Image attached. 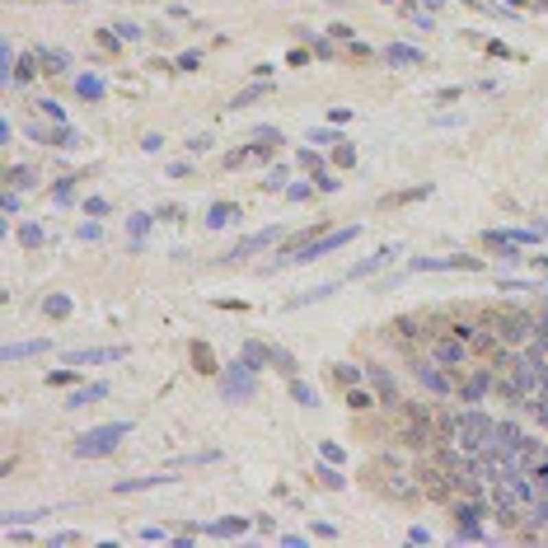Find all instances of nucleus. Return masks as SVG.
Returning <instances> with one entry per match:
<instances>
[{"label": "nucleus", "instance_id": "c756f323", "mask_svg": "<svg viewBox=\"0 0 548 548\" xmlns=\"http://www.w3.org/2000/svg\"><path fill=\"white\" fill-rule=\"evenodd\" d=\"M43 310L52 314V319H66V314H71V300H66V295H47V300H43Z\"/></svg>", "mask_w": 548, "mask_h": 548}, {"label": "nucleus", "instance_id": "6e6552de", "mask_svg": "<svg viewBox=\"0 0 548 548\" xmlns=\"http://www.w3.org/2000/svg\"><path fill=\"white\" fill-rule=\"evenodd\" d=\"M492 380H496V370L492 365H483V370H473V375H459V403H483L488 393H492Z\"/></svg>", "mask_w": 548, "mask_h": 548}, {"label": "nucleus", "instance_id": "bb28decb", "mask_svg": "<svg viewBox=\"0 0 548 548\" xmlns=\"http://www.w3.org/2000/svg\"><path fill=\"white\" fill-rule=\"evenodd\" d=\"M272 365H277L286 380H295V370H300V365H295V356H290V352H282V347H272Z\"/></svg>", "mask_w": 548, "mask_h": 548}, {"label": "nucleus", "instance_id": "37998d69", "mask_svg": "<svg viewBox=\"0 0 548 548\" xmlns=\"http://www.w3.org/2000/svg\"><path fill=\"white\" fill-rule=\"evenodd\" d=\"M450 333H459V338L469 342V338H473V333H478V328H473V323H464V319H455V323H450Z\"/></svg>", "mask_w": 548, "mask_h": 548}, {"label": "nucleus", "instance_id": "f8f14e48", "mask_svg": "<svg viewBox=\"0 0 548 548\" xmlns=\"http://www.w3.org/2000/svg\"><path fill=\"white\" fill-rule=\"evenodd\" d=\"M370 380H375V389H380V398H385L389 408H398V403H403V398H398V385H393L389 370H380V365H375V370H370Z\"/></svg>", "mask_w": 548, "mask_h": 548}, {"label": "nucleus", "instance_id": "412c9836", "mask_svg": "<svg viewBox=\"0 0 548 548\" xmlns=\"http://www.w3.org/2000/svg\"><path fill=\"white\" fill-rule=\"evenodd\" d=\"M393 258V249H380V253H375V258H365V262H356V267H352V272H347V277H370V272H375V267H385V262Z\"/></svg>", "mask_w": 548, "mask_h": 548}, {"label": "nucleus", "instance_id": "0eeeda50", "mask_svg": "<svg viewBox=\"0 0 548 548\" xmlns=\"http://www.w3.org/2000/svg\"><path fill=\"white\" fill-rule=\"evenodd\" d=\"M220 389H225V398H235V403H244V398H253V365L249 361H235L225 375H220Z\"/></svg>", "mask_w": 548, "mask_h": 548}, {"label": "nucleus", "instance_id": "dca6fc26", "mask_svg": "<svg viewBox=\"0 0 548 548\" xmlns=\"http://www.w3.org/2000/svg\"><path fill=\"white\" fill-rule=\"evenodd\" d=\"M521 441H525V431L516 422H496V450H516Z\"/></svg>", "mask_w": 548, "mask_h": 548}, {"label": "nucleus", "instance_id": "09e8293b", "mask_svg": "<svg viewBox=\"0 0 548 548\" xmlns=\"http://www.w3.org/2000/svg\"><path fill=\"white\" fill-rule=\"evenodd\" d=\"M534 267H544V272H548V258H534Z\"/></svg>", "mask_w": 548, "mask_h": 548}, {"label": "nucleus", "instance_id": "c9c22d12", "mask_svg": "<svg viewBox=\"0 0 548 548\" xmlns=\"http://www.w3.org/2000/svg\"><path fill=\"white\" fill-rule=\"evenodd\" d=\"M38 113H43V117H52V122H66V117H61V108H56V99H38Z\"/></svg>", "mask_w": 548, "mask_h": 548}, {"label": "nucleus", "instance_id": "423d86ee", "mask_svg": "<svg viewBox=\"0 0 548 548\" xmlns=\"http://www.w3.org/2000/svg\"><path fill=\"white\" fill-rule=\"evenodd\" d=\"M413 380H418L422 389H431V393H441V398H450V393L459 389V380L445 370V365H436V361H413Z\"/></svg>", "mask_w": 548, "mask_h": 548}, {"label": "nucleus", "instance_id": "4468645a", "mask_svg": "<svg viewBox=\"0 0 548 548\" xmlns=\"http://www.w3.org/2000/svg\"><path fill=\"white\" fill-rule=\"evenodd\" d=\"M159 483H174V478H164V473H150V478H122L113 492H146V488H159Z\"/></svg>", "mask_w": 548, "mask_h": 548}, {"label": "nucleus", "instance_id": "4c0bfd02", "mask_svg": "<svg viewBox=\"0 0 548 548\" xmlns=\"http://www.w3.org/2000/svg\"><path fill=\"white\" fill-rule=\"evenodd\" d=\"M319 478H323L328 488H342V483H347V478H342L338 469H328V464H319Z\"/></svg>", "mask_w": 548, "mask_h": 548}, {"label": "nucleus", "instance_id": "a19ab883", "mask_svg": "<svg viewBox=\"0 0 548 548\" xmlns=\"http://www.w3.org/2000/svg\"><path fill=\"white\" fill-rule=\"evenodd\" d=\"M310 141H314V146H338L342 136H338V131H314Z\"/></svg>", "mask_w": 548, "mask_h": 548}, {"label": "nucleus", "instance_id": "72a5a7b5", "mask_svg": "<svg viewBox=\"0 0 548 548\" xmlns=\"http://www.w3.org/2000/svg\"><path fill=\"white\" fill-rule=\"evenodd\" d=\"M47 511H10L5 516V525H33V521H43Z\"/></svg>", "mask_w": 548, "mask_h": 548}, {"label": "nucleus", "instance_id": "aec40b11", "mask_svg": "<svg viewBox=\"0 0 548 548\" xmlns=\"http://www.w3.org/2000/svg\"><path fill=\"white\" fill-rule=\"evenodd\" d=\"M38 61H43L47 76H61V71H66V52H56V47H38Z\"/></svg>", "mask_w": 548, "mask_h": 548}, {"label": "nucleus", "instance_id": "7ed1b4c3", "mask_svg": "<svg viewBox=\"0 0 548 548\" xmlns=\"http://www.w3.org/2000/svg\"><path fill=\"white\" fill-rule=\"evenodd\" d=\"M469 356H473V347H469L464 338H459V333H441V338L431 342V361H436V365H445V370H450L455 380H459V375L469 370Z\"/></svg>", "mask_w": 548, "mask_h": 548}, {"label": "nucleus", "instance_id": "49530a36", "mask_svg": "<svg viewBox=\"0 0 548 548\" xmlns=\"http://www.w3.org/2000/svg\"><path fill=\"white\" fill-rule=\"evenodd\" d=\"M150 230V216H131V235H146Z\"/></svg>", "mask_w": 548, "mask_h": 548}, {"label": "nucleus", "instance_id": "f704fd0d", "mask_svg": "<svg viewBox=\"0 0 548 548\" xmlns=\"http://www.w3.org/2000/svg\"><path fill=\"white\" fill-rule=\"evenodd\" d=\"M76 375H80V365H71V370H52L47 385H76Z\"/></svg>", "mask_w": 548, "mask_h": 548}, {"label": "nucleus", "instance_id": "473e14b6", "mask_svg": "<svg viewBox=\"0 0 548 548\" xmlns=\"http://www.w3.org/2000/svg\"><path fill=\"white\" fill-rule=\"evenodd\" d=\"M333 375H338L342 385H356V380H361V365H347V361H338V365H333Z\"/></svg>", "mask_w": 548, "mask_h": 548}, {"label": "nucleus", "instance_id": "f3484780", "mask_svg": "<svg viewBox=\"0 0 548 548\" xmlns=\"http://www.w3.org/2000/svg\"><path fill=\"white\" fill-rule=\"evenodd\" d=\"M47 342H10L5 347V361H24V356H43Z\"/></svg>", "mask_w": 548, "mask_h": 548}, {"label": "nucleus", "instance_id": "58836bf2", "mask_svg": "<svg viewBox=\"0 0 548 548\" xmlns=\"http://www.w3.org/2000/svg\"><path fill=\"white\" fill-rule=\"evenodd\" d=\"M202 66V52H183L179 56V71H197Z\"/></svg>", "mask_w": 548, "mask_h": 548}, {"label": "nucleus", "instance_id": "cd10ccee", "mask_svg": "<svg viewBox=\"0 0 548 548\" xmlns=\"http://www.w3.org/2000/svg\"><path fill=\"white\" fill-rule=\"evenodd\" d=\"M76 89L84 94V99H104V80H99V76H80Z\"/></svg>", "mask_w": 548, "mask_h": 548}, {"label": "nucleus", "instance_id": "f03ea898", "mask_svg": "<svg viewBox=\"0 0 548 548\" xmlns=\"http://www.w3.org/2000/svg\"><path fill=\"white\" fill-rule=\"evenodd\" d=\"M131 431V422H108V426H94V431H84V436H76V455L80 459H99V455H113L117 445H122V436Z\"/></svg>", "mask_w": 548, "mask_h": 548}, {"label": "nucleus", "instance_id": "f257e3e1", "mask_svg": "<svg viewBox=\"0 0 548 548\" xmlns=\"http://www.w3.org/2000/svg\"><path fill=\"white\" fill-rule=\"evenodd\" d=\"M398 441L408 450H431L436 445V418L422 408V403H398Z\"/></svg>", "mask_w": 548, "mask_h": 548}, {"label": "nucleus", "instance_id": "c85d7f7f", "mask_svg": "<svg viewBox=\"0 0 548 548\" xmlns=\"http://www.w3.org/2000/svg\"><path fill=\"white\" fill-rule=\"evenodd\" d=\"M19 244H24V249H38V244H43V225H38V220H28L24 230H19Z\"/></svg>", "mask_w": 548, "mask_h": 548}, {"label": "nucleus", "instance_id": "1a4fd4ad", "mask_svg": "<svg viewBox=\"0 0 548 548\" xmlns=\"http://www.w3.org/2000/svg\"><path fill=\"white\" fill-rule=\"evenodd\" d=\"M127 347H89V352H66V365H104V361H122Z\"/></svg>", "mask_w": 548, "mask_h": 548}, {"label": "nucleus", "instance_id": "a18cd8bd", "mask_svg": "<svg viewBox=\"0 0 548 548\" xmlns=\"http://www.w3.org/2000/svg\"><path fill=\"white\" fill-rule=\"evenodd\" d=\"M282 183H286V169H272V174L262 179V187H282Z\"/></svg>", "mask_w": 548, "mask_h": 548}, {"label": "nucleus", "instance_id": "a211bd4d", "mask_svg": "<svg viewBox=\"0 0 548 548\" xmlns=\"http://www.w3.org/2000/svg\"><path fill=\"white\" fill-rule=\"evenodd\" d=\"M262 94H272V84H267V80H258V84H249V89H239V94L230 99V104H235V108H249V104H258Z\"/></svg>", "mask_w": 548, "mask_h": 548}, {"label": "nucleus", "instance_id": "5701e85b", "mask_svg": "<svg viewBox=\"0 0 548 548\" xmlns=\"http://www.w3.org/2000/svg\"><path fill=\"white\" fill-rule=\"evenodd\" d=\"M192 361H197V370H207V375H216L220 365H216V356H211L207 342H192Z\"/></svg>", "mask_w": 548, "mask_h": 548}, {"label": "nucleus", "instance_id": "ea45409f", "mask_svg": "<svg viewBox=\"0 0 548 548\" xmlns=\"http://www.w3.org/2000/svg\"><path fill=\"white\" fill-rule=\"evenodd\" d=\"M84 216H108V202L104 197H89V202H84Z\"/></svg>", "mask_w": 548, "mask_h": 548}, {"label": "nucleus", "instance_id": "e433bc0d", "mask_svg": "<svg viewBox=\"0 0 548 548\" xmlns=\"http://www.w3.org/2000/svg\"><path fill=\"white\" fill-rule=\"evenodd\" d=\"M244 525H249V521H239V516H235V521H220V525H211V534H239Z\"/></svg>", "mask_w": 548, "mask_h": 548}, {"label": "nucleus", "instance_id": "2f4dec72", "mask_svg": "<svg viewBox=\"0 0 548 548\" xmlns=\"http://www.w3.org/2000/svg\"><path fill=\"white\" fill-rule=\"evenodd\" d=\"M426 192H431L426 183H422V187H408V192H393V197H389V207H403V202H418V197H426Z\"/></svg>", "mask_w": 548, "mask_h": 548}, {"label": "nucleus", "instance_id": "393cba45", "mask_svg": "<svg viewBox=\"0 0 548 548\" xmlns=\"http://www.w3.org/2000/svg\"><path fill=\"white\" fill-rule=\"evenodd\" d=\"M38 71H43V61H38V52H33V56H24V61H19V71H14V80H10V84H28Z\"/></svg>", "mask_w": 548, "mask_h": 548}, {"label": "nucleus", "instance_id": "6ab92c4d", "mask_svg": "<svg viewBox=\"0 0 548 548\" xmlns=\"http://www.w3.org/2000/svg\"><path fill=\"white\" fill-rule=\"evenodd\" d=\"M230 220H239V207H230V202H216L207 216V225L211 230H220V225H230Z\"/></svg>", "mask_w": 548, "mask_h": 548}, {"label": "nucleus", "instance_id": "ddd939ff", "mask_svg": "<svg viewBox=\"0 0 548 548\" xmlns=\"http://www.w3.org/2000/svg\"><path fill=\"white\" fill-rule=\"evenodd\" d=\"M272 239H277V230H258V235L239 239L235 249H230V258H244V253H253V249H262V244H272Z\"/></svg>", "mask_w": 548, "mask_h": 548}, {"label": "nucleus", "instance_id": "4be33fe9", "mask_svg": "<svg viewBox=\"0 0 548 548\" xmlns=\"http://www.w3.org/2000/svg\"><path fill=\"white\" fill-rule=\"evenodd\" d=\"M108 385H89V389H76L71 398H66V408H84V403H94V398H104Z\"/></svg>", "mask_w": 548, "mask_h": 548}, {"label": "nucleus", "instance_id": "79ce46f5", "mask_svg": "<svg viewBox=\"0 0 548 548\" xmlns=\"http://www.w3.org/2000/svg\"><path fill=\"white\" fill-rule=\"evenodd\" d=\"M122 43H127V38H113V33H99V47H104V52H117Z\"/></svg>", "mask_w": 548, "mask_h": 548}, {"label": "nucleus", "instance_id": "b1692460", "mask_svg": "<svg viewBox=\"0 0 548 548\" xmlns=\"http://www.w3.org/2000/svg\"><path fill=\"white\" fill-rule=\"evenodd\" d=\"M525 516H529L534 529H544V525H548V496H534V501L525 506Z\"/></svg>", "mask_w": 548, "mask_h": 548}, {"label": "nucleus", "instance_id": "c03bdc74", "mask_svg": "<svg viewBox=\"0 0 548 548\" xmlns=\"http://www.w3.org/2000/svg\"><path fill=\"white\" fill-rule=\"evenodd\" d=\"M5 179H14L19 187H33V169H14V174H5Z\"/></svg>", "mask_w": 548, "mask_h": 548}, {"label": "nucleus", "instance_id": "2eb2a0df", "mask_svg": "<svg viewBox=\"0 0 548 548\" xmlns=\"http://www.w3.org/2000/svg\"><path fill=\"white\" fill-rule=\"evenodd\" d=\"M385 61H393V66H422V52H418V47L393 43V47H385Z\"/></svg>", "mask_w": 548, "mask_h": 548}, {"label": "nucleus", "instance_id": "39448f33", "mask_svg": "<svg viewBox=\"0 0 548 548\" xmlns=\"http://www.w3.org/2000/svg\"><path fill=\"white\" fill-rule=\"evenodd\" d=\"M496 333H501L506 347H525V342H534V333H539V314L501 310V314H496Z\"/></svg>", "mask_w": 548, "mask_h": 548}, {"label": "nucleus", "instance_id": "9b49d317", "mask_svg": "<svg viewBox=\"0 0 548 548\" xmlns=\"http://www.w3.org/2000/svg\"><path fill=\"white\" fill-rule=\"evenodd\" d=\"M393 333L403 342H418V338H426V323H422L418 314H398V319H393Z\"/></svg>", "mask_w": 548, "mask_h": 548}, {"label": "nucleus", "instance_id": "7c9ffc66", "mask_svg": "<svg viewBox=\"0 0 548 548\" xmlns=\"http://www.w3.org/2000/svg\"><path fill=\"white\" fill-rule=\"evenodd\" d=\"M290 393H295V398H300L305 408H314V403H319V393H314L310 385H305V380H290Z\"/></svg>", "mask_w": 548, "mask_h": 548}, {"label": "nucleus", "instance_id": "a878e982", "mask_svg": "<svg viewBox=\"0 0 548 548\" xmlns=\"http://www.w3.org/2000/svg\"><path fill=\"white\" fill-rule=\"evenodd\" d=\"M347 408H352V413H370V408H375V398H370L365 389H356V385H352V389H347Z\"/></svg>", "mask_w": 548, "mask_h": 548}, {"label": "nucleus", "instance_id": "de8ad7c7", "mask_svg": "<svg viewBox=\"0 0 548 548\" xmlns=\"http://www.w3.org/2000/svg\"><path fill=\"white\" fill-rule=\"evenodd\" d=\"M52 544H56V548H66V544H80V534H76V529H66V534H56Z\"/></svg>", "mask_w": 548, "mask_h": 548}, {"label": "nucleus", "instance_id": "9d476101", "mask_svg": "<svg viewBox=\"0 0 548 548\" xmlns=\"http://www.w3.org/2000/svg\"><path fill=\"white\" fill-rule=\"evenodd\" d=\"M469 347H473V356H496L506 342H501V333H492V328H478L469 338Z\"/></svg>", "mask_w": 548, "mask_h": 548}, {"label": "nucleus", "instance_id": "20e7f679", "mask_svg": "<svg viewBox=\"0 0 548 548\" xmlns=\"http://www.w3.org/2000/svg\"><path fill=\"white\" fill-rule=\"evenodd\" d=\"M511 370H516V380L525 385V393H544L548 389V361H544V352H539L534 342L511 361Z\"/></svg>", "mask_w": 548, "mask_h": 548}]
</instances>
